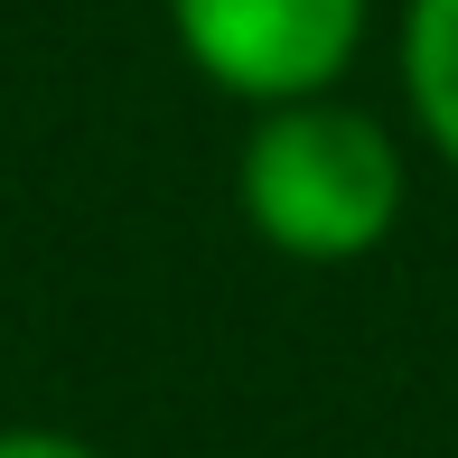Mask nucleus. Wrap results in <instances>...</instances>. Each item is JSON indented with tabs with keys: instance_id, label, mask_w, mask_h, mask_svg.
I'll list each match as a JSON object with an SVG mask.
<instances>
[{
	"instance_id": "4",
	"label": "nucleus",
	"mask_w": 458,
	"mask_h": 458,
	"mask_svg": "<svg viewBox=\"0 0 458 458\" xmlns=\"http://www.w3.org/2000/svg\"><path fill=\"white\" fill-rule=\"evenodd\" d=\"M0 458H103V449L75 440V430H47V421H0Z\"/></svg>"
},
{
	"instance_id": "2",
	"label": "nucleus",
	"mask_w": 458,
	"mask_h": 458,
	"mask_svg": "<svg viewBox=\"0 0 458 458\" xmlns=\"http://www.w3.org/2000/svg\"><path fill=\"white\" fill-rule=\"evenodd\" d=\"M178 56L216 94L281 113V103H318L346 85L365 56L374 0H169Z\"/></svg>"
},
{
	"instance_id": "3",
	"label": "nucleus",
	"mask_w": 458,
	"mask_h": 458,
	"mask_svg": "<svg viewBox=\"0 0 458 458\" xmlns=\"http://www.w3.org/2000/svg\"><path fill=\"white\" fill-rule=\"evenodd\" d=\"M393 66H403V103L421 122V140L458 169V0H403Z\"/></svg>"
},
{
	"instance_id": "1",
	"label": "nucleus",
	"mask_w": 458,
	"mask_h": 458,
	"mask_svg": "<svg viewBox=\"0 0 458 458\" xmlns=\"http://www.w3.org/2000/svg\"><path fill=\"white\" fill-rule=\"evenodd\" d=\"M403 140L346 94L318 103H281V113H253L234 159V206L281 262H365L393 243L403 225Z\"/></svg>"
}]
</instances>
